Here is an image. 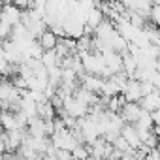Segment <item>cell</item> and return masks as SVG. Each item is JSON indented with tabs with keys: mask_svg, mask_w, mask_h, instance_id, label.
I'll return each instance as SVG.
<instances>
[{
	"mask_svg": "<svg viewBox=\"0 0 160 160\" xmlns=\"http://www.w3.org/2000/svg\"><path fill=\"white\" fill-rule=\"evenodd\" d=\"M17 100H21L19 91L12 85V81H10L8 77H2V79H0V102L13 104Z\"/></svg>",
	"mask_w": 160,
	"mask_h": 160,
	"instance_id": "obj_1",
	"label": "cell"
},
{
	"mask_svg": "<svg viewBox=\"0 0 160 160\" xmlns=\"http://www.w3.org/2000/svg\"><path fill=\"white\" fill-rule=\"evenodd\" d=\"M79 87L85 89V91H89V92H92V94H96V96H100L102 87H104V79L98 77V75L83 73L81 77H79Z\"/></svg>",
	"mask_w": 160,
	"mask_h": 160,
	"instance_id": "obj_2",
	"label": "cell"
},
{
	"mask_svg": "<svg viewBox=\"0 0 160 160\" xmlns=\"http://www.w3.org/2000/svg\"><path fill=\"white\" fill-rule=\"evenodd\" d=\"M21 21V12L13 6V4H2L0 10V23H4L8 27H15Z\"/></svg>",
	"mask_w": 160,
	"mask_h": 160,
	"instance_id": "obj_3",
	"label": "cell"
},
{
	"mask_svg": "<svg viewBox=\"0 0 160 160\" xmlns=\"http://www.w3.org/2000/svg\"><path fill=\"white\" fill-rule=\"evenodd\" d=\"M141 113H143V109L139 108V104H124L121 108V111H119V115H121L124 124H136L139 121Z\"/></svg>",
	"mask_w": 160,
	"mask_h": 160,
	"instance_id": "obj_4",
	"label": "cell"
},
{
	"mask_svg": "<svg viewBox=\"0 0 160 160\" xmlns=\"http://www.w3.org/2000/svg\"><path fill=\"white\" fill-rule=\"evenodd\" d=\"M126 100V104H138L141 100V89H139V81H134V79H128L122 92H121Z\"/></svg>",
	"mask_w": 160,
	"mask_h": 160,
	"instance_id": "obj_5",
	"label": "cell"
},
{
	"mask_svg": "<svg viewBox=\"0 0 160 160\" xmlns=\"http://www.w3.org/2000/svg\"><path fill=\"white\" fill-rule=\"evenodd\" d=\"M119 136L124 138V141L128 143V147H130L132 151H138V149L141 147V139H139L138 130L134 128V124H124V126L121 128V134H119Z\"/></svg>",
	"mask_w": 160,
	"mask_h": 160,
	"instance_id": "obj_6",
	"label": "cell"
},
{
	"mask_svg": "<svg viewBox=\"0 0 160 160\" xmlns=\"http://www.w3.org/2000/svg\"><path fill=\"white\" fill-rule=\"evenodd\" d=\"M138 104H139V108H141L143 111H147V113L160 109V92H158V89H154L151 94L143 96V98H141Z\"/></svg>",
	"mask_w": 160,
	"mask_h": 160,
	"instance_id": "obj_7",
	"label": "cell"
},
{
	"mask_svg": "<svg viewBox=\"0 0 160 160\" xmlns=\"http://www.w3.org/2000/svg\"><path fill=\"white\" fill-rule=\"evenodd\" d=\"M36 117L40 121H53L57 117V111H55V108L49 102H43V104L36 106Z\"/></svg>",
	"mask_w": 160,
	"mask_h": 160,
	"instance_id": "obj_8",
	"label": "cell"
},
{
	"mask_svg": "<svg viewBox=\"0 0 160 160\" xmlns=\"http://www.w3.org/2000/svg\"><path fill=\"white\" fill-rule=\"evenodd\" d=\"M36 42H38V45L42 47V51H53V49H55V45H57V36L47 28V30H45V32H43Z\"/></svg>",
	"mask_w": 160,
	"mask_h": 160,
	"instance_id": "obj_9",
	"label": "cell"
},
{
	"mask_svg": "<svg viewBox=\"0 0 160 160\" xmlns=\"http://www.w3.org/2000/svg\"><path fill=\"white\" fill-rule=\"evenodd\" d=\"M40 60H42V64L45 66V70L58 66V58H57L55 51H43V55H42V58H40Z\"/></svg>",
	"mask_w": 160,
	"mask_h": 160,
	"instance_id": "obj_10",
	"label": "cell"
},
{
	"mask_svg": "<svg viewBox=\"0 0 160 160\" xmlns=\"http://www.w3.org/2000/svg\"><path fill=\"white\" fill-rule=\"evenodd\" d=\"M70 154H72L73 160H89V145H85V143L77 145Z\"/></svg>",
	"mask_w": 160,
	"mask_h": 160,
	"instance_id": "obj_11",
	"label": "cell"
},
{
	"mask_svg": "<svg viewBox=\"0 0 160 160\" xmlns=\"http://www.w3.org/2000/svg\"><path fill=\"white\" fill-rule=\"evenodd\" d=\"M2 154H6V145H4V138H2V134H0V156Z\"/></svg>",
	"mask_w": 160,
	"mask_h": 160,
	"instance_id": "obj_12",
	"label": "cell"
}]
</instances>
